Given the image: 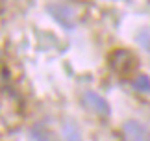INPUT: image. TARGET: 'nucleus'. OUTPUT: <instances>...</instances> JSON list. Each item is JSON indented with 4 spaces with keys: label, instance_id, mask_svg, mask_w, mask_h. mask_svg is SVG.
<instances>
[{
    "label": "nucleus",
    "instance_id": "f257e3e1",
    "mask_svg": "<svg viewBox=\"0 0 150 141\" xmlns=\"http://www.w3.org/2000/svg\"><path fill=\"white\" fill-rule=\"evenodd\" d=\"M109 65H111V69H113L119 76L126 78V76H130V74L135 70L137 60H135V56L132 54L130 50L119 48V50H115L113 54L109 56Z\"/></svg>",
    "mask_w": 150,
    "mask_h": 141
},
{
    "label": "nucleus",
    "instance_id": "0eeeda50",
    "mask_svg": "<svg viewBox=\"0 0 150 141\" xmlns=\"http://www.w3.org/2000/svg\"><path fill=\"white\" fill-rule=\"evenodd\" d=\"M137 43H139L145 50L150 52V30H143L139 33V37H137Z\"/></svg>",
    "mask_w": 150,
    "mask_h": 141
},
{
    "label": "nucleus",
    "instance_id": "39448f33",
    "mask_svg": "<svg viewBox=\"0 0 150 141\" xmlns=\"http://www.w3.org/2000/svg\"><path fill=\"white\" fill-rule=\"evenodd\" d=\"M132 85H134V89L139 91V93H150V78L145 76V74L134 78L132 80Z\"/></svg>",
    "mask_w": 150,
    "mask_h": 141
},
{
    "label": "nucleus",
    "instance_id": "7ed1b4c3",
    "mask_svg": "<svg viewBox=\"0 0 150 141\" xmlns=\"http://www.w3.org/2000/svg\"><path fill=\"white\" fill-rule=\"evenodd\" d=\"M48 11L61 22L63 26H72L74 24L72 22L74 21V11L69 8V6H65V4H50Z\"/></svg>",
    "mask_w": 150,
    "mask_h": 141
},
{
    "label": "nucleus",
    "instance_id": "f03ea898",
    "mask_svg": "<svg viewBox=\"0 0 150 141\" xmlns=\"http://www.w3.org/2000/svg\"><path fill=\"white\" fill-rule=\"evenodd\" d=\"M82 102L85 104V108L95 111L98 115H109V104L104 100L100 95H96L93 91H85L82 97Z\"/></svg>",
    "mask_w": 150,
    "mask_h": 141
},
{
    "label": "nucleus",
    "instance_id": "423d86ee",
    "mask_svg": "<svg viewBox=\"0 0 150 141\" xmlns=\"http://www.w3.org/2000/svg\"><path fill=\"white\" fill-rule=\"evenodd\" d=\"M63 136H65V141H80V132L71 122H67V125L63 126Z\"/></svg>",
    "mask_w": 150,
    "mask_h": 141
},
{
    "label": "nucleus",
    "instance_id": "20e7f679",
    "mask_svg": "<svg viewBox=\"0 0 150 141\" xmlns=\"http://www.w3.org/2000/svg\"><path fill=\"white\" fill-rule=\"evenodd\" d=\"M124 134L128 141H148V132L146 128L141 125V122L135 121H128L124 125Z\"/></svg>",
    "mask_w": 150,
    "mask_h": 141
}]
</instances>
